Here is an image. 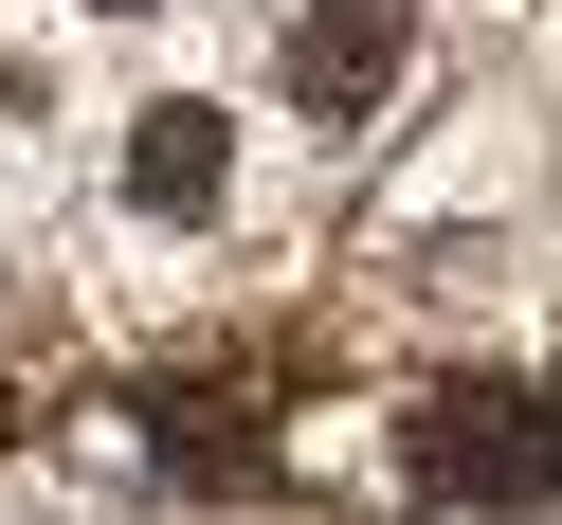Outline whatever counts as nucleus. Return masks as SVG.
Listing matches in <instances>:
<instances>
[{"label":"nucleus","mask_w":562,"mask_h":525,"mask_svg":"<svg viewBox=\"0 0 562 525\" xmlns=\"http://www.w3.org/2000/svg\"><path fill=\"white\" fill-rule=\"evenodd\" d=\"M400 489L417 507H562V399L526 363H453L436 399H400Z\"/></svg>","instance_id":"1"},{"label":"nucleus","mask_w":562,"mask_h":525,"mask_svg":"<svg viewBox=\"0 0 562 525\" xmlns=\"http://www.w3.org/2000/svg\"><path fill=\"white\" fill-rule=\"evenodd\" d=\"M400 55H417V0H308V19H291V55H272V91H291L308 127H381Z\"/></svg>","instance_id":"2"},{"label":"nucleus","mask_w":562,"mask_h":525,"mask_svg":"<svg viewBox=\"0 0 562 525\" xmlns=\"http://www.w3.org/2000/svg\"><path fill=\"white\" fill-rule=\"evenodd\" d=\"M218 182H236V127L200 110V91H164V110L127 127V218H218Z\"/></svg>","instance_id":"3"},{"label":"nucleus","mask_w":562,"mask_h":525,"mask_svg":"<svg viewBox=\"0 0 562 525\" xmlns=\"http://www.w3.org/2000/svg\"><path fill=\"white\" fill-rule=\"evenodd\" d=\"M0 435H19V399H0Z\"/></svg>","instance_id":"4"},{"label":"nucleus","mask_w":562,"mask_h":525,"mask_svg":"<svg viewBox=\"0 0 562 525\" xmlns=\"http://www.w3.org/2000/svg\"><path fill=\"white\" fill-rule=\"evenodd\" d=\"M110 19H146V0H110Z\"/></svg>","instance_id":"5"}]
</instances>
